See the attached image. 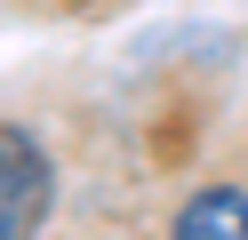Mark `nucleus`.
<instances>
[{"label":"nucleus","instance_id":"f03ea898","mask_svg":"<svg viewBox=\"0 0 248 240\" xmlns=\"http://www.w3.org/2000/svg\"><path fill=\"white\" fill-rule=\"evenodd\" d=\"M176 240H248V192L240 184H200L192 200L168 216Z\"/></svg>","mask_w":248,"mask_h":240},{"label":"nucleus","instance_id":"f257e3e1","mask_svg":"<svg viewBox=\"0 0 248 240\" xmlns=\"http://www.w3.org/2000/svg\"><path fill=\"white\" fill-rule=\"evenodd\" d=\"M56 216V160L24 120H0V240H24Z\"/></svg>","mask_w":248,"mask_h":240}]
</instances>
